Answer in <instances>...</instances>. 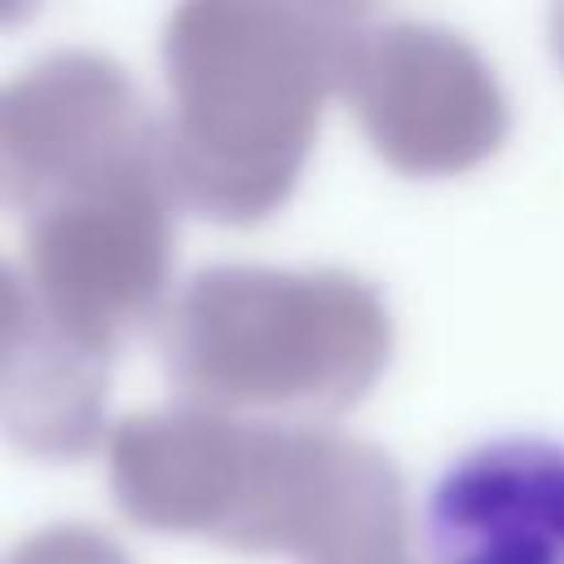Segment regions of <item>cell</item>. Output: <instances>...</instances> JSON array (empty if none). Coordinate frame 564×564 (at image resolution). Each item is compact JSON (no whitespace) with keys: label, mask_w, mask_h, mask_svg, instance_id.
<instances>
[{"label":"cell","mask_w":564,"mask_h":564,"mask_svg":"<svg viewBox=\"0 0 564 564\" xmlns=\"http://www.w3.org/2000/svg\"><path fill=\"white\" fill-rule=\"evenodd\" d=\"M361 31L366 13L339 4L176 9L163 35L172 110L159 119L172 194L229 225L278 212Z\"/></svg>","instance_id":"cell-1"},{"label":"cell","mask_w":564,"mask_h":564,"mask_svg":"<svg viewBox=\"0 0 564 564\" xmlns=\"http://www.w3.org/2000/svg\"><path fill=\"white\" fill-rule=\"evenodd\" d=\"M185 405L313 427L352 410L392 357L379 291L344 269L220 264L185 282L163 322Z\"/></svg>","instance_id":"cell-2"},{"label":"cell","mask_w":564,"mask_h":564,"mask_svg":"<svg viewBox=\"0 0 564 564\" xmlns=\"http://www.w3.org/2000/svg\"><path fill=\"white\" fill-rule=\"evenodd\" d=\"M212 542L304 564H397L405 560L401 476L357 436L238 419Z\"/></svg>","instance_id":"cell-3"},{"label":"cell","mask_w":564,"mask_h":564,"mask_svg":"<svg viewBox=\"0 0 564 564\" xmlns=\"http://www.w3.org/2000/svg\"><path fill=\"white\" fill-rule=\"evenodd\" d=\"M172 185L163 163L66 189L31 212V295L93 352L159 313L172 269Z\"/></svg>","instance_id":"cell-4"},{"label":"cell","mask_w":564,"mask_h":564,"mask_svg":"<svg viewBox=\"0 0 564 564\" xmlns=\"http://www.w3.org/2000/svg\"><path fill=\"white\" fill-rule=\"evenodd\" d=\"M344 97L370 145L405 176H454L507 137V97L489 62L432 22L366 26Z\"/></svg>","instance_id":"cell-5"},{"label":"cell","mask_w":564,"mask_h":564,"mask_svg":"<svg viewBox=\"0 0 564 564\" xmlns=\"http://www.w3.org/2000/svg\"><path fill=\"white\" fill-rule=\"evenodd\" d=\"M0 137L26 212L88 181L163 163V123L110 57L84 48L48 53L0 84Z\"/></svg>","instance_id":"cell-6"},{"label":"cell","mask_w":564,"mask_h":564,"mask_svg":"<svg viewBox=\"0 0 564 564\" xmlns=\"http://www.w3.org/2000/svg\"><path fill=\"white\" fill-rule=\"evenodd\" d=\"M427 564H564V445L502 436L467 449L427 494Z\"/></svg>","instance_id":"cell-7"},{"label":"cell","mask_w":564,"mask_h":564,"mask_svg":"<svg viewBox=\"0 0 564 564\" xmlns=\"http://www.w3.org/2000/svg\"><path fill=\"white\" fill-rule=\"evenodd\" d=\"M238 419L176 405L132 414L110 432V489L123 516L163 533L212 538L229 485Z\"/></svg>","instance_id":"cell-8"},{"label":"cell","mask_w":564,"mask_h":564,"mask_svg":"<svg viewBox=\"0 0 564 564\" xmlns=\"http://www.w3.org/2000/svg\"><path fill=\"white\" fill-rule=\"evenodd\" d=\"M110 357L84 348L35 304V322L0 361V432L40 458H75L101 436Z\"/></svg>","instance_id":"cell-9"},{"label":"cell","mask_w":564,"mask_h":564,"mask_svg":"<svg viewBox=\"0 0 564 564\" xmlns=\"http://www.w3.org/2000/svg\"><path fill=\"white\" fill-rule=\"evenodd\" d=\"M9 564H132V560L119 542H110L88 524H53L31 533L9 555Z\"/></svg>","instance_id":"cell-10"},{"label":"cell","mask_w":564,"mask_h":564,"mask_svg":"<svg viewBox=\"0 0 564 564\" xmlns=\"http://www.w3.org/2000/svg\"><path fill=\"white\" fill-rule=\"evenodd\" d=\"M35 322V295L31 282H22L4 260H0V361L18 348L26 326Z\"/></svg>","instance_id":"cell-11"},{"label":"cell","mask_w":564,"mask_h":564,"mask_svg":"<svg viewBox=\"0 0 564 564\" xmlns=\"http://www.w3.org/2000/svg\"><path fill=\"white\" fill-rule=\"evenodd\" d=\"M4 203H18V185H13V163H9L4 137H0V207H4Z\"/></svg>","instance_id":"cell-12"},{"label":"cell","mask_w":564,"mask_h":564,"mask_svg":"<svg viewBox=\"0 0 564 564\" xmlns=\"http://www.w3.org/2000/svg\"><path fill=\"white\" fill-rule=\"evenodd\" d=\"M551 44H555V53H560V62H564V9L551 18Z\"/></svg>","instance_id":"cell-13"},{"label":"cell","mask_w":564,"mask_h":564,"mask_svg":"<svg viewBox=\"0 0 564 564\" xmlns=\"http://www.w3.org/2000/svg\"><path fill=\"white\" fill-rule=\"evenodd\" d=\"M397 564H410V560H397Z\"/></svg>","instance_id":"cell-14"}]
</instances>
